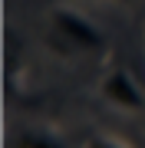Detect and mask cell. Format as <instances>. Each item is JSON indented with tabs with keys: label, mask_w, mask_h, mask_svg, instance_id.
Masks as SVG:
<instances>
[{
	"label": "cell",
	"mask_w": 145,
	"mask_h": 148,
	"mask_svg": "<svg viewBox=\"0 0 145 148\" xmlns=\"http://www.w3.org/2000/svg\"><path fill=\"white\" fill-rule=\"evenodd\" d=\"M46 36L56 53L63 56H99L106 53V33L92 16L73 7H53L46 16Z\"/></svg>",
	"instance_id": "1"
},
{
	"label": "cell",
	"mask_w": 145,
	"mask_h": 148,
	"mask_svg": "<svg viewBox=\"0 0 145 148\" xmlns=\"http://www.w3.org/2000/svg\"><path fill=\"white\" fill-rule=\"evenodd\" d=\"M82 148H129V145L112 138V135H89L86 142H82Z\"/></svg>",
	"instance_id": "4"
},
{
	"label": "cell",
	"mask_w": 145,
	"mask_h": 148,
	"mask_svg": "<svg viewBox=\"0 0 145 148\" xmlns=\"http://www.w3.org/2000/svg\"><path fill=\"white\" fill-rule=\"evenodd\" d=\"M99 95H102V102L112 106L115 112H125V115L145 112V89L139 86V79H135L125 66L106 69V76L99 79Z\"/></svg>",
	"instance_id": "2"
},
{
	"label": "cell",
	"mask_w": 145,
	"mask_h": 148,
	"mask_svg": "<svg viewBox=\"0 0 145 148\" xmlns=\"http://www.w3.org/2000/svg\"><path fill=\"white\" fill-rule=\"evenodd\" d=\"M3 148H66L53 132H46V128H10V135H7Z\"/></svg>",
	"instance_id": "3"
}]
</instances>
